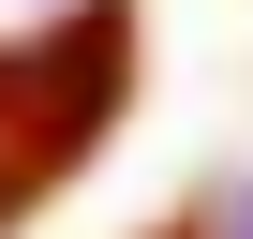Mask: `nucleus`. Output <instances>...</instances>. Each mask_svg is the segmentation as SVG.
Wrapping results in <instances>:
<instances>
[{
  "instance_id": "f257e3e1",
  "label": "nucleus",
  "mask_w": 253,
  "mask_h": 239,
  "mask_svg": "<svg viewBox=\"0 0 253 239\" xmlns=\"http://www.w3.org/2000/svg\"><path fill=\"white\" fill-rule=\"evenodd\" d=\"M119 60H134V45H119L104 0L60 15L45 45H0V224L75 179V150L104 135V105H119Z\"/></svg>"
},
{
  "instance_id": "f03ea898",
  "label": "nucleus",
  "mask_w": 253,
  "mask_h": 239,
  "mask_svg": "<svg viewBox=\"0 0 253 239\" xmlns=\"http://www.w3.org/2000/svg\"><path fill=\"white\" fill-rule=\"evenodd\" d=\"M209 239H253V194H223V209H209Z\"/></svg>"
}]
</instances>
